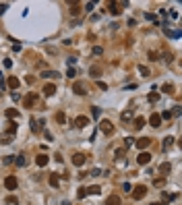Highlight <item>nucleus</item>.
I'll use <instances>...</instances> for the list:
<instances>
[{"label":"nucleus","mask_w":182,"mask_h":205,"mask_svg":"<svg viewBox=\"0 0 182 205\" xmlns=\"http://www.w3.org/2000/svg\"><path fill=\"white\" fill-rule=\"evenodd\" d=\"M4 187H6V191H15V189L19 187V180H17V176H6V180H4Z\"/></svg>","instance_id":"f257e3e1"},{"label":"nucleus","mask_w":182,"mask_h":205,"mask_svg":"<svg viewBox=\"0 0 182 205\" xmlns=\"http://www.w3.org/2000/svg\"><path fill=\"white\" fill-rule=\"evenodd\" d=\"M99 128L103 131V135H112L114 133V126H112L110 120H99Z\"/></svg>","instance_id":"f03ea898"},{"label":"nucleus","mask_w":182,"mask_h":205,"mask_svg":"<svg viewBox=\"0 0 182 205\" xmlns=\"http://www.w3.org/2000/svg\"><path fill=\"white\" fill-rule=\"evenodd\" d=\"M73 91H75V93H79V95H85V93H87V87H85V83H83V81H75Z\"/></svg>","instance_id":"7ed1b4c3"},{"label":"nucleus","mask_w":182,"mask_h":205,"mask_svg":"<svg viewBox=\"0 0 182 205\" xmlns=\"http://www.w3.org/2000/svg\"><path fill=\"white\" fill-rule=\"evenodd\" d=\"M136 162L141 166H147L149 162H151V153H147V151H141L139 153V158H136Z\"/></svg>","instance_id":"20e7f679"},{"label":"nucleus","mask_w":182,"mask_h":205,"mask_svg":"<svg viewBox=\"0 0 182 205\" xmlns=\"http://www.w3.org/2000/svg\"><path fill=\"white\" fill-rule=\"evenodd\" d=\"M133 195H135V199L139 201V199H143L145 195H147V187H143V184H139L135 191H133Z\"/></svg>","instance_id":"39448f33"},{"label":"nucleus","mask_w":182,"mask_h":205,"mask_svg":"<svg viewBox=\"0 0 182 205\" xmlns=\"http://www.w3.org/2000/svg\"><path fill=\"white\" fill-rule=\"evenodd\" d=\"M149 145H151V139H147V137H141V139L136 141V147H139L141 151H145V149H147Z\"/></svg>","instance_id":"423d86ee"},{"label":"nucleus","mask_w":182,"mask_h":205,"mask_svg":"<svg viewBox=\"0 0 182 205\" xmlns=\"http://www.w3.org/2000/svg\"><path fill=\"white\" fill-rule=\"evenodd\" d=\"M87 124H89V118H87V116H83V114L77 116V120H75V126H77V128H85Z\"/></svg>","instance_id":"0eeeda50"},{"label":"nucleus","mask_w":182,"mask_h":205,"mask_svg":"<svg viewBox=\"0 0 182 205\" xmlns=\"http://www.w3.org/2000/svg\"><path fill=\"white\" fill-rule=\"evenodd\" d=\"M85 160H87V158H85L83 153H75V156H73V164L77 166V168H81V166L85 164Z\"/></svg>","instance_id":"6e6552de"},{"label":"nucleus","mask_w":182,"mask_h":205,"mask_svg":"<svg viewBox=\"0 0 182 205\" xmlns=\"http://www.w3.org/2000/svg\"><path fill=\"white\" fill-rule=\"evenodd\" d=\"M133 118H135V112H133V110H124V112L120 114V120H122V122H131Z\"/></svg>","instance_id":"1a4fd4ad"},{"label":"nucleus","mask_w":182,"mask_h":205,"mask_svg":"<svg viewBox=\"0 0 182 205\" xmlns=\"http://www.w3.org/2000/svg\"><path fill=\"white\" fill-rule=\"evenodd\" d=\"M48 162H50V158H48L46 153H40V156L35 158V164L40 166V168H44V166H48Z\"/></svg>","instance_id":"9d476101"},{"label":"nucleus","mask_w":182,"mask_h":205,"mask_svg":"<svg viewBox=\"0 0 182 205\" xmlns=\"http://www.w3.org/2000/svg\"><path fill=\"white\" fill-rule=\"evenodd\" d=\"M35 102H37V95H35V93H29V95L25 97V108H33Z\"/></svg>","instance_id":"9b49d317"},{"label":"nucleus","mask_w":182,"mask_h":205,"mask_svg":"<svg viewBox=\"0 0 182 205\" xmlns=\"http://www.w3.org/2000/svg\"><path fill=\"white\" fill-rule=\"evenodd\" d=\"M4 114H6V118H8V120H12V118H19V116H21L17 108H6V112H4Z\"/></svg>","instance_id":"f8f14e48"},{"label":"nucleus","mask_w":182,"mask_h":205,"mask_svg":"<svg viewBox=\"0 0 182 205\" xmlns=\"http://www.w3.org/2000/svg\"><path fill=\"white\" fill-rule=\"evenodd\" d=\"M106 205H122V201H120L118 195H110V197L106 199Z\"/></svg>","instance_id":"ddd939ff"},{"label":"nucleus","mask_w":182,"mask_h":205,"mask_svg":"<svg viewBox=\"0 0 182 205\" xmlns=\"http://www.w3.org/2000/svg\"><path fill=\"white\" fill-rule=\"evenodd\" d=\"M133 126H135V131H141V128L145 126V118H141V116L133 118Z\"/></svg>","instance_id":"4468645a"},{"label":"nucleus","mask_w":182,"mask_h":205,"mask_svg":"<svg viewBox=\"0 0 182 205\" xmlns=\"http://www.w3.org/2000/svg\"><path fill=\"white\" fill-rule=\"evenodd\" d=\"M42 126H44V120H37V122H35V118H31V131H33V133H40Z\"/></svg>","instance_id":"2eb2a0df"},{"label":"nucleus","mask_w":182,"mask_h":205,"mask_svg":"<svg viewBox=\"0 0 182 205\" xmlns=\"http://www.w3.org/2000/svg\"><path fill=\"white\" fill-rule=\"evenodd\" d=\"M89 75L93 77V79H99V75H101V69H99L97 64H93V66L89 69Z\"/></svg>","instance_id":"dca6fc26"},{"label":"nucleus","mask_w":182,"mask_h":205,"mask_svg":"<svg viewBox=\"0 0 182 205\" xmlns=\"http://www.w3.org/2000/svg\"><path fill=\"white\" fill-rule=\"evenodd\" d=\"M149 122H151V126H161V118H159V114H151V118H149Z\"/></svg>","instance_id":"f3484780"},{"label":"nucleus","mask_w":182,"mask_h":205,"mask_svg":"<svg viewBox=\"0 0 182 205\" xmlns=\"http://www.w3.org/2000/svg\"><path fill=\"white\" fill-rule=\"evenodd\" d=\"M166 33H168V38H172V40H178V38H180V29H166Z\"/></svg>","instance_id":"a211bd4d"},{"label":"nucleus","mask_w":182,"mask_h":205,"mask_svg":"<svg viewBox=\"0 0 182 205\" xmlns=\"http://www.w3.org/2000/svg\"><path fill=\"white\" fill-rule=\"evenodd\" d=\"M44 93L48 95V97H50V95H54V93H56V87H54L52 83H48V85L44 87Z\"/></svg>","instance_id":"6ab92c4d"},{"label":"nucleus","mask_w":182,"mask_h":205,"mask_svg":"<svg viewBox=\"0 0 182 205\" xmlns=\"http://www.w3.org/2000/svg\"><path fill=\"white\" fill-rule=\"evenodd\" d=\"M6 87H10V89H17V87H19V79H17V77H10V79L6 81Z\"/></svg>","instance_id":"aec40b11"},{"label":"nucleus","mask_w":182,"mask_h":205,"mask_svg":"<svg viewBox=\"0 0 182 205\" xmlns=\"http://www.w3.org/2000/svg\"><path fill=\"white\" fill-rule=\"evenodd\" d=\"M42 77H46V79H58L60 75L56 71H46V73H42Z\"/></svg>","instance_id":"412c9836"},{"label":"nucleus","mask_w":182,"mask_h":205,"mask_svg":"<svg viewBox=\"0 0 182 205\" xmlns=\"http://www.w3.org/2000/svg\"><path fill=\"white\" fill-rule=\"evenodd\" d=\"M15 164L19 166V168H23V166L27 164V160H25V156H15Z\"/></svg>","instance_id":"4be33fe9"},{"label":"nucleus","mask_w":182,"mask_h":205,"mask_svg":"<svg viewBox=\"0 0 182 205\" xmlns=\"http://www.w3.org/2000/svg\"><path fill=\"white\" fill-rule=\"evenodd\" d=\"M50 184H52V187H58V184H60V176H58V174H50Z\"/></svg>","instance_id":"5701e85b"},{"label":"nucleus","mask_w":182,"mask_h":205,"mask_svg":"<svg viewBox=\"0 0 182 205\" xmlns=\"http://www.w3.org/2000/svg\"><path fill=\"white\" fill-rule=\"evenodd\" d=\"M110 13H112V15H120V8H118L116 2H110Z\"/></svg>","instance_id":"b1692460"},{"label":"nucleus","mask_w":182,"mask_h":205,"mask_svg":"<svg viewBox=\"0 0 182 205\" xmlns=\"http://www.w3.org/2000/svg\"><path fill=\"white\" fill-rule=\"evenodd\" d=\"M161 91H164V93H172V91H174V85H172V83H166V85H161Z\"/></svg>","instance_id":"393cba45"},{"label":"nucleus","mask_w":182,"mask_h":205,"mask_svg":"<svg viewBox=\"0 0 182 205\" xmlns=\"http://www.w3.org/2000/svg\"><path fill=\"white\" fill-rule=\"evenodd\" d=\"M56 120L60 124H66V114H64V112H58V114H56Z\"/></svg>","instance_id":"a878e982"},{"label":"nucleus","mask_w":182,"mask_h":205,"mask_svg":"<svg viewBox=\"0 0 182 205\" xmlns=\"http://www.w3.org/2000/svg\"><path fill=\"white\" fill-rule=\"evenodd\" d=\"M87 193H91V195H99V193H101V187H97V184H95V187H89Z\"/></svg>","instance_id":"bb28decb"},{"label":"nucleus","mask_w":182,"mask_h":205,"mask_svg":"<svg viewBox=\"0 0 182 205\" xmlns=\"http://www.w3.org/2000/svg\"><path fill=\"white\" fill-rule=\"evenodd\" d=\"M70 13H73V15H79V13H81V8H79L77 2H70Z\"/></svg>","instance_id":"cd10ccee"},{"label":"nucleus","mask_w":182,"mask_h":205,"mask_svg":"<svg viewBox=\"0 0 182 205\" xmlns=\"http://www.w3.org/2000/svg\"><path fill=\"white\" fill-rule=\"evenodd\" d=\"M136 69H139V73H141L143 77H149V69H147V66H143V64H139Z\"/></svg>","instance_id":"c85d7f7f"},{"label":"nucleus","mask_w":182,"mask_h":205,"mask_svg":"<svg viewBox=\"0 0 182 205\" xmlns=\"http://www.w3.org/2000/svg\"><path fill=\"white\" fill-rule=\"evenodd\" d=\"M159 118H161V120H170V118H172V112H170V110H164V112L159 114Z\"/></svg>","instance_id":"c756f323"},{"label":"nucleus","mask_w":182,"mask_h":205,"mask_svg":"<svg viewBox=\"0 0 182 205\" xmlns=\"http://www.w3.org/2000/svg\"><path fill=\"white\" fill-rule=\"evenodd\" d=\"M172 143H174V137H166V139H164V149L172 147Z\"/></svg>","instance_id":"7c9ffc66"},{"label":"nucleus","mask_w":182,"mask_h":205,"mask_svg":"<svg viewBox=\"0 0 182 205\" xmlns=\"http://www.w3.org/2000/svg\"><path fill=\"white\" fill-rule=\"evenodd\" d=\"M15 133H17V124H15V122H8V137H12Z\"/></svg>","instance_id":"2f4dec72"},{"label":"nucleus","mask_w":182,"mask_h":205,"mask_svg":"<svg viewBox=\"0 0 182 205\" xmlns=\"http://www.w3.org/2000/svg\"><path fill=\"white\" fill-rule=\"evenodd\" d=\"M2 164H4V166H8V164H15V156H6V158L2 160Z\"/></svg>","instance_id":"473e14b6"},{"label":"nucleus","mask_w":182,"mask_h":205,"mask_svg":"<svg viewBox=\"0 0 182 205\" xmlns=\"http://www.w3.org/2000/svg\"><path fill=\"white\" fill-rule=\"evenodd\" d=\"M145 19H147V21H153V23H157V17H155V15H151V13H147V15H145Z\"/></svg>","instance_id":"72a5a7b5"},{"label":"nucleus","mask_w":182,"mask_h":205,"mask_svg":"<svg viewBox=\"0 0 182 205\" xmlns=\"http://www.w3.org/2000/svg\"><path fill=\"white\" fill-rule=\"evenodd\" d=\"M147 100H149V102H157V100H159V93H149Z\"/></svg>","instance_id":"f704fd0d"},{"label":"nucleus","mask_w":182,"mask_h":205,"mask_svg":"<svg viewBox=\"0 0 182 205\" xmlns=\"http://www.w3.org/2000/svg\"><path fill=\"white\" fill-rule=\"evenodd\" d=\"M133 143H135V139H133V137H126V139H124V147H131Z\"/></svg>","instance_id":"c9c22d12"},{"label":"nucleus","mask_w":182,"mask_h":205,"mask_svg":"<svg viewBox=\"0 0 182 205\" xmlns=\"http://www.w3.org/2000/svg\"><path fill=\"white\" fill-rule=\"evenodd\" d=\"M77 195H79V199H85V197H87V189H79Z\"/></svg>","instance_id":"e433bc0d"},{"label":"nucleus","mask_w":182,"mask_h":205,"mask_svg":"<svg viewBox=\"0 0 182 205\" xmlns=\"http://www.w3.org/2000/svg\"><path fill=\"white\" fill-rule=\"evenodd\" d=\"M170 168H172L170 164H161L159 166V172H170Z\"/></svg>","instance_id":"4c0bfd02"},{"label":"nucleus","mask_w":182,"mask_h":205,"mask_svg":"<svg viewBox=\"0 0 182 205\" xmlns=\"http://www.w3.org/2000/svg\"><path fill=\"white\" fill-rule=\"evenodd\" d=\"M176 199V195H168V193H164V201H174Z\"/></svg>","instance_id":"58836bf2"},{"label":"nucleus","mask_w":182,"mask_h":205,"mask_svg":"<svg viewBox=\"0 0 182 205\" xmlns=\"http://www.w3.org/2000/svg\"><path fill=\"white\" fill-rule=\"evenodd\" d=\"M6 203H8V205H17L19 201H17V197H8V199H6Z\"/></svg>","instance_id":"ea45409f"},{"label":"nucleus","mask_w":182,"mask_h":205,"mask_svg":"<svg viewBox=\"0 0 182 205\" xmlns=\"http://www.w3.org/2000/svg\"><path fill=\"white\" fill-rule=\"evenodd\" d=\"M91 114H93V118H97V120H99V114H101V112H99V108H93V112H91Z\"/></svg>","instance_id":"a19ab883"},{"label":"nucleus","mask_w":182,"mask_h":205,"mask_svg":"<svg viewBox=\"0 0 182 205\" xmlns=\"http://www.w3.org/2000/svg\"><path fill=\"white\" fill-rule=\"evenodd\" d=\"M122 191H126V193H131V191H133V187H131L128 182H124V184H122Z\"/></svg>","instance_id":"79ce46f5"},{"label":"nucleus","mask_w":182,"mask_h":205,"mask_svg":"<svg viewBox=\"0 0 182 205\" xmlns=\"http://www.w3.org/2000/svg\"><path fill=\"white\" fill-rule=\"evenodd\" d=\"M6 8H8V4H6V2H2V4H0V15H4V13H6Z\"/></svg>","instance_id":"37998d69"},{"label":"nucleus","mask_w":182,"mask_h":205,"mask_svg":"<svg viewBox=\"0 0 182 205\" xmlns=\"http://www.w3.org/2000/svg\"><path fill=\"white\" fill-rule=\"evenodd\" d=\"M44 137L48 139V141H54V137H52V133H50V131H44Z\"/></svg>","instance_id":"c03bdc74"},{"label":"nucleus","mask_w":182,"mask_h":205,"mask_svg":"<svg viewBox=\"0 0 182 205\" xmlns=\"http://www.w3.org/2000/svg\"><path fill=\"white\" fill-rule=\"evenodd\" d=\"M93 6H95L93 2H87V4H85V10H87V13H91V10H93Z\"/></svg>","instance_id":"a18cd8bd"},{"label":"nucleus","mask_w":182,"mask_h":205,"mask_svg":"<svg viewBox=\"0 0 182 205\" xmlns=\"http://www.w3.org/2000/svg\"><path fill=\"white\" fill-rule=\"evenodd\" d=\"M124 151H126V149H116V160H118V158H122V156H124Z\"/></svg>","instance_id":"49530a36"},{"label":"nucleus","mask_w":182,"mask_h":205,"mask_svg":"<svg viewBox=\"0 0 182 205\" xmlns=\"http://www.w3.org/2000/svg\"><path fill=\"white\" fill-rule=\"evenodd\" d=\"M91 176H101V170H99V168H95V170H91Z\"/></svg>","instance_id":"de8ad7c7"},{"label":"nucleus","mask_w":182,"mask_h":205,"mask_svg":"<svg viewBox=\"0 0 182 205\" xmlns=\"http://www.w3.org/2000/svg\"><path fill=\"white\" fill-rule=\"evenodd\" d=\"M153 184H155V187H161V184H164V178H155Z\"/></svg>","instance_id":"09e8293b"},{"label":"nucleus","mask_w":182,"mask_h":205,"mask_svg":"<svg viewBox=\"0 0 182 205\" xmlns=\"http://www.w3.org/2000/svg\"><path fill=\"white\" fill-rule=\"evenodd\" d=\"M93 54H95V56H99V54H101V48H99V46H95V48H93Z\"/></svg>","instance_id":"8fccbe9b"},{"label":"nucleus","mask_w":182,"mask_h":205,"mask_svg":"<svg viewBox=\"0 0 182 205\" xmlns=\"http://www.w3.org/2000/svg\"><path fill=\"white\" fill-rule=\"evenodd\" d=\"M149 60H157V52H149Z\"/></svg>","instance_id":"3c124183"},{"label":"nucleus","mask_w":182,"mask_h":205,"mask_svg":"<svg viewBox=\"0 0 182 205\" xmlns=\"http://www.w3.org/2000/svg\"><path fill=\"white\" fill-rule=\"evenodd\" d=\"M66 75H68V77H70V79H73V77H75V75H77V73H75V69H68V71H66Z\"/></svg>","instance_id":"603ef678"},{"label":"nucleus","mask_w":182,"mask_h":205,"mask_svg":"<svg viewBox=\"0 0 182 205\" xmlns=\"http://www.w3.org/2000/svg\"><path fill=\"white\" fill-rule=\"evenodd\" d=\"M97 87H99V89H108V85H106L103 81H97Z\"/></svg>","instance_id":"864d4df0"},{"label":"nucleus","mask_w":182,"mask_h":205,"mask_svg":"<svg viewBox=\"0 0 182 205\" xmlns=\"http://www.w3.org/2000/svg\"><path fill=\"white\" fill-rule=\"evenodd\" d=\"M62 205H70V203H68V201H62Z\"/></svg>","instance_id":"5fc2aeb1"},{"label":"nucleus","mask_w":182,"mask_h":205,"mask_svg":"<svg viewBox=\"0 0 182 205\" xmlns=\"http://www.w3.org/2000/svg\"><path fill=\"white\" fill-rule=\"evenodd\" d=\"M151 205H161V203H151Z\"/></svg>","instance_id":"6e6d98bb"},{"label":"nucleus","mask_w":182,"mask_h":205,"mask_svg":"<svg viewBox=\"0 0 182 205\" xmlns=\"http://www.w3.org/2000/svg\"><path fill=\"white\" fill-rule=\"evenodd\" d=\"M0 143H2V137H0Z\"/></svg>","instance_id":"4d7b16f0"}]
</instances>
